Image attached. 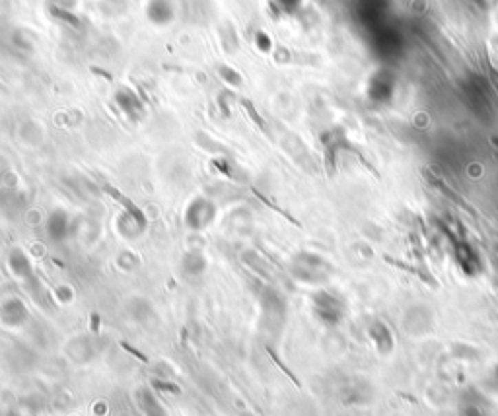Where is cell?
I'll return each instance as SVG.
<instances>
[{"label": "cell", "instance_id": "obj_1", "mask_svg": "<svg viewBox=\"0 0 498 416\" xmlns=\"http://www.w3.org/2000/svg\"><path fill=\"white\" fill-rule=\"evenodd\" d=\"M136 401H138L140 410H142L147 416H166L164 406L160 405V401L156 399V395L152 393V391L140 389V391L136 393Z\"/></svg>", "mask_w": 498, "mask_h": 416}]
</instances>
